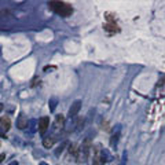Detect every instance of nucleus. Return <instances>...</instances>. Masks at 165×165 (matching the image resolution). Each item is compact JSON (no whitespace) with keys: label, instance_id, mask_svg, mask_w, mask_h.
I'll use <instances>...</instances> for the list:
<instances>
[{"label":"nucleus","instance_id":"f257e3e1","mask_svg":"<svg viewBox=\"0 0 165 165\" xmlns=\"http://www.w3.org/2000/svg\"><path fill=\"white\" fill-rule=\"evenodd\" d=\"M48 7L61 17H70L73 14V7L65 1H56V0L48 1Z\"/></svg>","mask_w":165,"mask_h":165},{"label":"nucleus","instance_id":"f03ea898","mask_svg":"<svg viewBox=\"0 0 165 165\" xmlns=\"http://www.w3.org/2000/svg\"><path fill=\"white\" fill-rule=\"evenodd\" d=\"M89 149H91V139L87 138V139L83 142V145L80 146V149H79L77 161L79 162H85L87 161V158H88V156H89Z\"/></svg>","mask_w":165,"mask_h":165},{"label":"nucleus","instance_id":"7ed1b4c3","mask_svg":"<svg viewBox=\"0 0 165 165\" xmlns=\"http://www.w3.org/2000/svg\"><path fill=\"white\" fill-rule=\"evenodd\" d=\"M10 128H11V120L6 116L1 117V118H0V135L4 136V133L7 132Z\"/></svg>","mask_w":165,"mask_h":165},{"label":"nucleus","instance_id":"20e7f679","mask_svg":"<svg viewBox=\"0 0 165 165\" xmlns=\"http://www.w3.org/2000/svg\"><path fill=\"white\" fill-rule=\"evenodd\" d=\"M48 127H50V118L47 116H43L39 120V131H40V133H44L48 129Z\"/></svg>","mask_w":165,"mask_h":165},{"label":"nucleus","instance_id":"39448f33","mask_svg":"<svg viewBox=\"0 0 165 165\" xmlns=\"http://www.w3.org/2000/svg\"><path fill=\"white\" fill-rule=\"evenodd\" d=\"M80 107H81V101H76L72 105V107L69 109V114H68V116L70 117V118H76L77 113L80 112Z\"/></svg>","mask_w":165,"mask_h":165},{"label":"nucleus","instance_id":"423d86ee","mask_svg":"<svg viewBox=\"0 0 165 165\" xmlns=\"http://www.w3.org/2000/svg\"><path fill=\"white\" fill-rule=\"evenodd\" d=\"M28 124H29L28 117L24 116V114H21V116L18 117V120H17V127L19 129H25V128H28Z\"/></svg>","mask_w":165,"mask_h":165},{"label":"nucleus","instance_id":"0eeeda50","mask_svg":"<svg viewBox=\"0 0 165 165\" xmlns=\"http://www.w3.org/2000/svg\"><path fill=\"white\" fill-rule=\"evenodd\" d=\"M65 124V117L62 116V114H58V116L55 117V122H54V127H55L56 129L62 128Z\"/></svg>","mask_w":165,"mask_h":165},{"label":"nucleus","instance_id":"6e6552de","mask_svg":"<svg viewBox=\"0 0 165 165\" xmlns=\"http://www.w3.org/2000/svg\"><path fill=\"white\" fill-rule=\"evenodd\" d=\"M54 142H55V138L53 136H47L43 139V146H44L45 149H50V147H53Z\"/></svg>","mask_w":165,"mask_h":165},{"label":"nucleus","instance_id":"1a4fd4ad","mask_svg":"<svg viewBox=\"0 0 165 165\" xmlns=\"http://www.w3.org/2000/svg\"><path fill=\"white\" fill-rule=\"evenodd\" d=\"M92 165H105L103 158L101 157V153H97V154H95V157H94V160H92Z\"/></svg>","mask_w":165,"mask_h":165},{"label":"nucleus","instance_id":"9d476101","mask_svg":"<svg viewBox=\"0 0 165 165\" xmlns=\"http://www.w3.org/2000/svg\"><path fill=\"white\" fill-rule=\"evenodd\" d=\"M118 138H120V128L117 129V132H114L112 135V141H110V145L114 147V146H117V142H118Z\"/></svg>","mask_w":165,"mask_h":165},{"label":"nucleus","instance_id":"9b49d317","mask_svg":"<svg viewBox=\"0 0 165 165\" xmlns=\"http://www.w3.org/2000/svg\"><path fill=\"white\" fill-rule=\"evenodd\" d=\"M69 154H72V156H74V157L77 158V154H79V149H77V146L74 145V143L69 145Z\"/></svg>","mask_w":165,"mask_h":165},{"label":"nucleus","instance_id":"f8f14e48","mask_svg":"<svg viewBox=\"0 0 165 165\" xmlns=\"http://www.w3.org/2000/svg\"><path fill=\"white\" fill-rule=\"evenodd\" d=\"M83 125H84V118L80 117V118L76 121V129H81L83 128Z\"/></svg>","mask_w":165,"mask_h":165},{"label":"nucleus","instance_id":"ddd939ff","mask_svg":"<svg viewBox=\"0 0 165 165\" xmlns=\"http://www.w3.org/2000/svg\"><path fill=\"white\" fill-rule=\"evenodd\" d=\"M65 146H66V142H65V143H62V145H61L59 147H58V149L55 150V154H56V156H59V154L62 153V151H63V149H65Z\"/></svg>","mask_w":165,"mask_h":165},{"label":"nucleus","instance_id":"4468645a","mask_svg":"<svg viewBox=\"0 0 165 165\" xmlns=\"http://www.w3.org/2000/svg\"><path fill=\"white\" fill-rule=\"evenodd\" d=\"M125 161H127V151L122 153V158H121V164L120 165H125Z\"/></svg>","mask_w":165,"mask_h":165},{"label":"nucleus","instance_id":"2eb2a0df","mask_svg":"<svg viewBox=\"0 0 165 165\" xmlns=\"http://www.w3.org/2000/svg\"><path fill=\"white\" fill-rule=\"evenodd\" d=\"M6 158V154H0V164L3 162V160Z\"/></svg>","mask_w":165,"mask_h":165},{"label":"nucleus","instance_id":"dca6fc26","mask_svg":"<svg viewBox=\"0 0 165 165\" xmlns=\"http://www.w3.org/2000/svg\"><path fill=\"white\" fill-rule=\"evenodd\" d=\"M8 165H19V164H18V162H17V161H12V162H10V164H8Z\"/></svg>","mask_w":165,"mask_h":165},{"label":"nucleus","instance_id":"f3484780","mask_svg":"<svg viewBox=\"0 0 165 165\" xmlns=\"http://www.w3.org/2000/svg\"><path fill=\"white\" fill-rule=\"evenodd\" d=\"M39 165H50V164H47V162H44V161H41V162H39Z\"/></svg>","mask_w":165,"mask_h":165},{"label":"nucleus","instance_id":"a211bd4d","mask_svg":"<svg viewBox=\"0 0 165 165\" xmlns=\"http://www.w3.org/2000/svg\"><path fill=\"white\" fill-rule=\"evenodd\" d=\"M1 110H3V105H1V103H0V112H1Z\"/></svg>","mask_w":165,"mask_h":165}]
</instances>
